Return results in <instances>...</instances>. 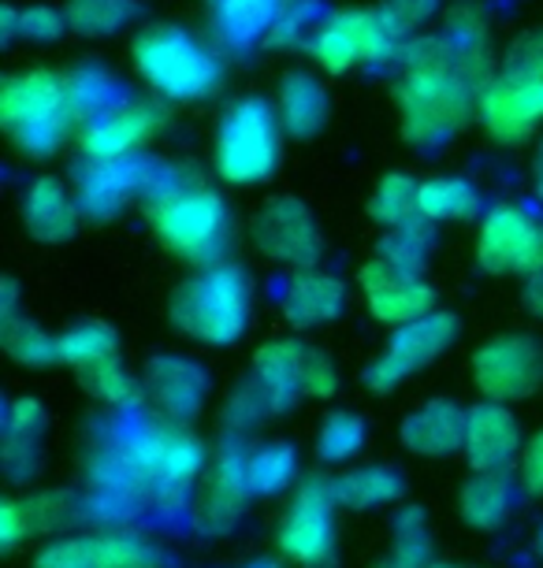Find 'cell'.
I'll return each instance as SVG.
<instances>
[{"mask_svg":"<svg viewBox=\"0 0 543 568\" xmlns=\"http://www.w3.org/2000/svg\"><path fill=\"white\" fill-rule=\"evenodd\" d=\"M399 120L402 138L418 149H440L476 120L481 82L457 63L454 45L440 38H406L399 57Z\"/></svg>","mask_w":543,"mask_h":568,"instance_id":"obj_1","label":"cell"},{"mask_svg":"<svg viewBox=\"0 0 543 568\" xmlns=\"http://www.w3.org/2000/svg\"><path fill=\"white\" fill-rule=\"evenodd\" d=\"M476 120L499 145H525L543 126V30H529L476 90Z\"/></svg>","mask_w":543,"mask_h":568,"instance_id":"obj_2","label":"cell"},{"mask_svg":"<svg viewBox=\"0 0 543 568\" xmlns=\"http://www.w3.org/2000/svg\"><path fill=\"white\" fill-rule=\"evenodd\" d=\"M0 126L19 153L46 160L79 131V112L71 101V79L49 68L8 74L0 85Z\"/></svg>","mask_w":543,"mask_h":568,"instance_id":"obj_3","label":"cell"},{"mask_svg":"<svg viewBox=\"0 0 543 568\" xmlns=\"http://www.w3.org/2000/svg\"><path fill=\"white\" fill-rule=\"evenodd\" d=\"M131 63L149 90L164 104H194L217 93L223 63L198 34L172 23L138 30L131 41Z\"/></svg>","mask_w":543,"mask_h":568,"instance_id":"obj_4","label":"cell"},{"mask_svg":"<svg viewBox=\"0 0 543 568\" xmlns=\"http://www.w3.org/2000/svg\"><path fill=\"white\" fill-rule=\"evenodd\" d=\"M253 291L239 264H205L172 294V324L201 346H231L250 324Z\"/></svg>","mask_w":543,"mask_h":568,"instance_id":"obj_5","label":"cell"},{"mask_svg":"<svg viewBox=\"0 0 543 568\" xmlns=\"http://www.w3.org/2000/svg\"><path fill=\"white\" fill-rule=\"evenodd\" d=\"M145 223L168 253L187 264H217L231 242V209L205 182H187L145 201Z\"/></svg>","mask_w":543,"mask_h":568,"instance_id":"obj_6","label":"cell"},{"mask_svg":"<svg viewBox=\"0 0 543 568\" xmlns=\"http://www.w3.org/2000/svg\"><path fill=\"white\" fill-rule=\"evenodd\" d=\"M283 123L272 101L242 98L220 115L217 126V175L231 186H258L269 182L280 168L283 153Z\"/></svg>","mask_w":543,"mask_h":568,"instance_id":"obj_7","label":"cell"},{"mask_svg":"<svg viewBox=\"0 0 543 568\" xmlns=\"http://www.w3.org/2000/svg\"><path fill=\"white\" fill-rule=\"evenodd\" d=\"M205 443L179 420L138 424L120 446V460L131 476L157 484H187L205 468Z\"/></svg>","mask_w":543,"mask_h":568,"instance_id":"obj_8","label":"cell"},{"mask_svg":"<svg viewBox=\"0 0 543 568\" xmlns=\"http://www.w3.org/2000/svg\"><path fill=\"white\" fill-rule=\"evenodd\" d=\"M253 379L269 398L272 413L294 405L298 394H305V398H332L335 394L332 361L298 338H280L272 346H264L253 357Z\"/></svg>","mask_w":543,"mask_h":568,"instance_id":"obj_9","label":"cell"},{"mask_svg":"<svg viewBox=\"0 0 543 568\" xmlns=\"http://www.w3.org/2000/svg\"><path fill=\"white\" fill-rule=\"evenodd\" d=\"M476 267L484 275L543 272V220L521 205H495L476 234Z\"/></svg>","mask_w":543,"mask_h":568,"instance_id":"obj_10","label":"cell"},{"mask_svg":"<svg viewBox=\"0 0 543 568\" xmlns=\"http://www.w3.org/2000/svg\"><path fill=\"white\" fill-rule=\"evenodd\" d=\"M168 123V109L164 101H120L115 109L93 115L74 131L82 149V160H93V164H112V160H131L142 149L153 142L157 134L164 131Z\"/></svg>","mask_w":543,"mask_h":568,"instance_id":"obj_11","label":"cell"},{"mask_svg":"<svg viewBox=\"0 0 543 568\" xmlns=\"http://www.w3.org/2000/svg\"><path fill=\"white\" fill-rule=\"evenodd\" d=\"M473 387L487 402H525L543 387V346L529 335H499L473 353Z\"/></svg>","mask_w":543,"mask_h":568,"instance_id":"obj_12","label":"cell"},{"mask_svg":"<svg viewBox=\"0 0 543 568\" xmlns=\"http://www.w3.org/2000/svg\"><path fill=\"white\" fill-rule=\"evenodd\" d=\"M454 335H457V320L451 313H429V316L413 320V324H402L395 331V338L383 346L380 357L369 364L365 383L380 394L395 390L399 383H406L410 375L424 372L440 353H446Z\"/></svg>","mask_w":543,"mask_h":568,"instance_id":"obj_13","label":"cell"},{"mask_svg":"<svg viewBox=\"0 0 543 568\" xmlns=\"http://www.w3.org/2000/svg\"><path fill=\"white\" fill-rule=\"evenodd\" d=\"M335 487L309 479L298 487V495L280 524V550L302 568H328L335 557V520H332Z\"/></svg>","mask_w":543,"mask_h":568,"instance_id":"obj_14","label":"cell"},{"mask_svg":"<svg viewBox=\"0 0 543 568\" xmlns=\"http://www.w3.org/2000/svg\"><path fill=\"white\" fill-rule=\"evenodd\" d=\"M250 234L261 256L286 267H316L324 253L321 223L298 197H272L253 216Z\"/></svg>","mask_w":543,"mask_h":568,"instance_id":"obj_15","label":"cell"},{"mask_svg":"<svg viewBox=\"0 0 543 568\" xmlns=\"http://www.w3.org/2000/svg\"><path fill=\"white\" fill-rule=\"evenodd\" d=\"M358 286L365 294L369 313L380 324L402 327L413 320L435 313V291L421 278V272H406V267L391 264L388 256H376L358 272Z\"/></svg>","mask_w":543,"mask_h":568,"instance_id":"obj_16","label":"cell"},{"mask_svg":"<svg viewBox=\"0 0 543 568\" xmlns=\"http://www.w3.org/2000/svg\"><path fill=\"white\" fill-rule=\"evenodd\" d=\"M465 457L476 471H503L521 454V427L503 402H481L465 413Z\"/></svg>","mask_w":543,"mask_h":568,"instance_id":"obj_17","label":"cell"},{"mask_svg":"<svg viewBox=\"0 0 543 568\" xmlns=\"http://www.w3.org/2000/svg\"><path fill=\"white\" fill-rule=\"evenodd\" d=\"M142 171H145V156L112 160V164H93V160H87V168L79 171V186H74L82 216L87 220L115 216L134 194H142Z\"/></svg>","mask_w":543,"mask_h":568,"instance_id":"obj_18","label":"cell"},{"mask_svg":"<svg viewBox=\"0 0 543 568\" xmlns=\"http://www.w3.org/2000/svg\"><path fill=\"white\" fill-rule=\"evenodd\" d=\"M87 220L79 209L74 190L57 175H38L23 190V227L38 242H68L79 223Z\"/></svg>","mask_w":543,"mask_h":568,"instance_id":"obj_19","label":"cell"},{"mask_svg":"<svg viewBox=\"0 0 543 568\" xmlns=\"http://www.w3.org/2000/svg\"><path fill=\"white\" fill-rule=\"evenodd\" d=\"M161 554L149 542L138 539H82V542H60L49 546L38 557V568H157Z\"/></svg>","mask_w":543,"mask_h":568,"instance_id":"obj_20","label":"cell"},{"mask_svg":"<svg viewBox=\"0 0 543 568\" xmlns=\"http://www.w3.org/2000/svg\"><path fill=\"white\" fill-rule=\"evenodd\" d=\"M346 305V283L321 267H294L283 286V313L298 327H321Z\"/></svg>","mask_w":543,"mask_h":568,"instance_id":"obj_21","label":"cell"},{"mask_svg":"<svg viewBox=\"0 0 543 568\" xmlns=\"http://www.w3.org/2000/svg\"><path fill=\"white\" fill-rule=\"evenodd\" d=\"M209 390V375L194 361L157 357L145 372V398H153L172 420H187L201 409Z\"/></svg>","mask_w":543,"mask_h":568,"instance_id":"obj_22","label":"cell"},{"mask_svg":"<svg viewBox=\"0 0 543 568\" xmlns=\"http://www.w3.org/2000/svg\"><path fill=\"white\" fill-rule=\"evenodd\" d=\"M275 112H280L286 134L298 138V142H309V138L324 131L332 104H328V90L313 71H291L280 82V93H275Z\"/></svg>","mask_w":543,"mask_h":568,"instance_id":"obj_23","label":"cell"},{"mask_svg":"<svg viewBox=\"0 0 543 568\" xmlns=\"http://www.w3.org/2000/svg\"><path fill=\"white\" fill-rule=\"evenodd\" d=\"M402 443L421 457H443L465 443V413L435 398L402 420Z\"/></svg>","mask_w":543,"mask_h":568,"instance_id":"obj_24","label":"cell"},{"mask_svg":"<svg viewBox=\"0 0 543 568\" xmlns=\"http://www.w3.org/2000/svg\"><path fill=\"white\" fill-rule=\"evenodd\" d=\"M421 220L429 223H465L481 212V194L462 175H432L421 182Z\"/></svg>","mask_w":543,"mask_h":568,"instance_id":"obj_25","label":"cell"},{"mask_svg":"<svg viewBox=\"0 0 543 568\" xmlns=\"http://www.w3.org/2000/svg\"><path fill=\"white\" fill-rule=\"evenodd\" d=\"M217 27L220 34L235 45H253V41H264V34L272 30V23L283 12V0H217Z\"/></svg>","mask_w":543,"mask_h":568,"instance_id":"obj_26","label":"cell"},{"mask_svg":"<svg viewBox=\"0 0 543 568\" xmlns=\"http://www.w3.org/2000/svg\"><path fill=\"white\" fill-rule=\"evenodd\" d=\"M421 182H413L410 175L402 171H391V175L380 179L376 194L369 201V216L388 231H399V227H413L421 223Z\"/></svg>","mask_w":543,"mask_h":568,"instance_id":"obj_27","label":"cell"},{"mask_svg":"<svg viewBox=\"0 0 543 568\" xmlns=\"http://www.w3.org/2000/svg\"><path fill=\"white\" fill-rule=\"evenodd\" d=\"M250 490L247 484V460H217V468H212L209 476V487H205V506L198 509V520L205 524V528H220V520L228 524L235 517L242 495Z\"/></svg>","mask_w":543,"mask_h":568,"instance_id":"obj_28","label":"cell"},{"mask_svg":"<svg viewBox=\"0 0 543 568\" xmlns=\"http://www.w3.org/2000/svg\"><path fill=\"white\" fill-rule=\"evenodd\" d=\"M82 387H87L93 398L104 405H115V409H134L138 402L145 398V383H138L131 372L123 368L120 357H104L90 368H82Z\"/></svg>","mask_w":543,"mask_h":568,"instance_id":"obj_29","label":"cell"},{"mask_svg":"<svg viewBox=\"0 0 543 568\" xmlns=\"http://www.w3.org/2000/svg\"><path fill=\"white\" fill-rule=\"evenodd\" d=\"M462 513L473 528H499L510 513V487L503 471H476L462 490Z\"/></svg>","mask_w":543,"mask_h":568,"instance_id":"obj_30","label":"cell"},{"mask_svg":"<svg viewBox=\"0 0 543 568\" xmlns=\"http://www.w3.org/2000/svg\"><path fill=\"white\" fill-rule=\"evenodd\" d=\"M68 23L79 38H112L138 16L134 0H71Z\"/></svg>","mask_w":543,"mask_h":568,"instance_id":"obj_31","label":"cell"},{"mask_svg":"<svg viewBox=\"0 0 543 568\" xmlns=\"http://www.w3.org/2000/svg\"><path fill=\"white\" fill-rule=\"evenodd\" d=\"M63 30H71L68 12L52 4H30V8H4V38H23L34 45H52L63 38Z\"/></svg>","mask_w":543,"mask_h":568,"instance_id":"obj_32","label":"cell"},{"mask_svg":"<svg viewBox=\"0 0 543 568\" xmlns=\"http://www.w3.org/2000/svg\"><path fill=\"white\" fill-rule=\"evenodd\" d=\"M402 490V479L395 468H383V465H372V468H358L350 476L339 479L335 487V498H343L346 506H358V509H372V506H383L391 501Z\"/></svg>","mask_w":543,"mask_h":568,"instance_id":"obj_33","label":"cell"},{"mask_svg":"<svg viewBox=\"0 0 543 568\" xmlns=\"http://www.w3.org/2000/svg\"><path fill=\"white\" fill-rule=\"evenodd\" d=\"M57 353L63 364H71L74 372H82L104 357H115V335H112V327H104L93 320V324H79V327L57 335Z\"/></svg>","mask_w":543,"mask_h":568,"instance_id":"obj_34","label":"cell"},{"mask_svg":"<svg viewBox=\"0 0 543 568\" xmlns=\"http://www.w3.org/2000/svg\"><path fill=\"white\" fill-rule=\"evenodd\" d=\"M71 101H74V112H79V126L93 120V115L115 109L123 98V85L112 79L109 71L101 68H87L79 74H71Z\"/></svg>","mask_w":543,"mask_h":568,"instance_id":"obj_35","label":"cell"},{"mask_svg":"<svg viewBox=\"0 0 543 568\" xmlns=\"http://www.w3.org/2000/svg\"><path fill=\"white\" fill-rule=\"evenodd\" d=\"M4 349H8V357L27 364V368H46V364L60 361L57 335H46L38 324H30L23 316L4 320Z\"/></svg>","mask_w":543,"mask_h":568,"instance_id":"obj_36","label":"cell"},{"mask_svg":"<svg viewBox=\"0 0 543 568\" xmlns=\"http://www.w3.org/2000/svg\"><path fill=\"white\" fill-rule=\"evenodd\" d=\"M365 443V420L354 413H332L321 424V435H316V457L328 460V465H339V460H350Z\"/></svg>","mask_w":543,"mask_h":568,"instance_id":"obj_37","label":"cell"},{"mask_svg":"<svg viewBox=\"0 0 543 568\" xmlns=\"http://www.w3.org/2000/svg\"><path fill=\"white\" fill-rule=\"evenodd\" d=\"M294 479V449L283 443H272L258 449L247 460V484L250 490H280Z\"/></svg>","mask_w":543,"mask_h":568,"instance_id":"obj_38","label":"cell"},{"mask_svg":"<svg viewBox=\"0 0 543 568\" xmlns=\"http://www.w3.org/2000/svg\"><path fill=\"white\" fill-rule=\"evenodd\" d=\"M424 223H413V227H399L388 231V239L380 242V256H388L391 264L406 267V272H421L424 261H429V239H424Z\"/></svg>","mask_w":543,"mask_h":568,"instance_id":"obj_39","label":"cell"},{"mask_svg":"<svg viewBox=\"0 0 543 568\" xmlns=\"http://www.w3.org/2000/svg\"><path fill=\"white\" fill-rule=\"evenodd\" d=\"M517 476L529 495H543V432H536L517 454Z\"/></svg>","mask_w":543,"mask_h":568,"instance_id":"obj_40","label":"cell"},{"mask_svg":"<svg viewBox=\"0 0 543 568\" xmlns=\"http://www.w3.org/2000/svg\"><path fill=\"white\" fill-rule=\"evenodd\" d=\"M435 8H440V0H388L391 19H395V23L406 30V34L418 23H424V19L435 12Z\"/></svg>","mask_w":543,"mask_h":568,"instance_id":"obj_41","label":"cell"},{"mask_svg":"<svg viewBox=\"0 0 543 568\" xmlns=\"http://www.w3.org/2000/svg\"><path fill=\"white\" fill-rule=\"evenodd\" d=\"M521 302H525V308L536 320H543V272L529 275L525 278V291H521Z\"/></svg>","mask_w":543,"mask_h":568,"instance_id":"obj_42","label":"cell"},{"mask_svg":"<svg viewBox=\"0 0 543 568\" xmlns=\"http://www.w3.org/2000/svg\"><path fill=\"white\" fill-rule=\"evenodd\" d=\"M532 186H536V194L543 197V142L536 145V160H532Z\"/></svg>","mask_w":543,"mask_h":568,"instance_id":"obj_43","label":"cell"},{"mask_svg":"<svg viewBox=\"0 0 543 568\" xmlns=\"http://www.w3.org/2000/svg\"><path fill=\"white\" fill-rule=\"evenodd\" d=\"M283 4H298V0H283Z\"/></svg>","mask_w":543,"mask_h":568,"instance_id":"obj_44","label":"cell"},{"mask_svg":"<svg viewBox=\"0 0 543 568\" xmlns=\"http://www.w3.org/2000/svg\"><path fill=\"white\" fill-rule=\"evenodd\" d=\"M540 550H543V531H540Z\"/></svg>","mask_w":543,"mask_h":568,"instance_id":"obj_45","label":"cell"},{"mask_svg":"<svg viewBox=\"0 0 543 568\" xmlns=\"http://www.w3.org/2000/svg\"><path fill=\"white\" fill-rule=\"evenodd\" d=\"M435 568H454V565H435Z\"/></svg>","mask_w":543,"mask_h":568,"instance_id":"obj_46","label":"cell"}]
</instances>
